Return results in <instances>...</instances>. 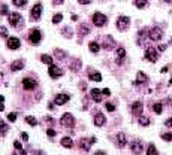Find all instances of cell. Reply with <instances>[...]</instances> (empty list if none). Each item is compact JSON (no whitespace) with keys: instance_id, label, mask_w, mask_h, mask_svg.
<instances>
[{"instance_id":"obj_18","label":"cell","mask_w":172,"mask_h":155,"mask_svg":"<svg viewBox=\"0 0 172 155\" xmlns=\"http://www.w3.org/2000/svg\"><path fill=\"white\" fill-rule=\"evenodd\" d=\"M105 122H106V118L102 113H96V116H94V125L96 127H102Z\"/></svg>"},{"instance_id":"obj_39","label":"cell","mask_w":172,"mask_h":155,"mask_svg":"<svg viewBox=\"0 0 172 155\" xmlns=\"http://www.w3.org/2000/svg\"><path fill=\"white\" fill-rule=\"evenodd\" d=\"M55 57H57L58 60H63V58H64V52H63L61 49H55Z\"/></svg>"},{"instance_id":"obj_22","label":"cell","mask_w":172,"mask_h":155,"mask_svg":"<svg viewBox=\"0 0 172 155\" xmlns=\"http://www.w3.org/2000/svg\"><path fill=\"white\" fill-rule=\"evenodd\" d=\"M147 36H150L148 30H147V29H142V30L139 32V35H138V45H142V42H144V39H145Z\"/></svg>"},{"instance_id":"obj_33","label":"cell","mask_w":172,"mask_h":155,"mask_svg":"<svg viewBox=\"0 0 172 155\" xmlns=\"http://www.w3.org/2000/svg\"><path fill=\"white\" fill-rule=\"evenodd\" d=\"M90 33V26L89 24H81V35Z\"/></svg>"},{"instance_id":"obj_19","label":"cell","mask_w":172,"mask_h":155,"mask_svg":"<svg viewBox=\"0 0 172 155\" xmlns=\"http://www.w3.org/2000/svg\"><path fill=\"white\" fill-rule=\"evenodd\" d=\"M89 78H90L92 81H94V82H100V81H102L100 72H94V70H90V72H89Z\"/></svg>"},{"instance_id":"obj_11","label":"cell","mask_w":172,"mask_h":155,"mask_svg":"<svg viewBox=\"0 0 172 155\" xmlns=\"http://www.w3.org/2000/svg\"><path fill=\"white\" fill-rule=\"evenodd\" d=\"M162 36H163V33H162V30L159 29V27H154V29H151L150 30V39L151 40H156V42H159L160 39H162Z\"/></svg>"},{"instance_id":"obj_49","label":"cell","mask_w":172,"mask_h":155,"mask_svg":"<svg viewBox=\"0 0 172 155\" xmlns=\"http://www.w3.org/2000/svg\"><path fill=\"white\" fill-rule=\"evenodd\" d=\"M61 3H64L63 0H52V5H61Z\"/></svg>"},{"instance_id":"obj_50","label":"cell","mask_w":172,"mask_h":155,"mask_svg":"<svg viewBox=\"0 0 172 155\" xmlns=\"http://www.w3.org/2000/svg\"><path fill=\"white\" fill-rule=\"evenodd\" d=\"M90 0H79V5H89Z\"/></svg>"},{"instance_id":"obj_17","label":"cell","mask_w":172,"mask_h":155,"mask_svg":"<svg viewBox=\"0 0 172 155\" xmlns=\"http://www.w3.org/2000/svg\"><path fill=\"white\" fill-rule=\"evenodd\" d=\"M69 98H70V97H69L67 94H58V95L55 97V100H54V101H55V104L61 106V104L67 103V101H69Z\"/></svg>"},{"instance_id":"obj_38","label":"cell","mask_w":172,"mask_h":155,"mask_svg":"<svg viewBox=\"0 0 172 155\" xmlns=\"http://www.w3.org/2000/svg\"><path fill=\"white\" fill-rule=\"evenodd\" d=\"M0 36H3V37H8V29L5 26L0 27Z\"/></svg>"},{"instance_id":"obj_28","label":"cell","mask_w":172,"mask_h":155,"mask_svg":"<svg viewBox=\"0 0 172 155\" xmlns=\"http://www.w3.org/2000/svg\"><path fill=\"white\" fill-rule=\"evenodd\" d=\"M41 61L45 63V64H48V66H52V58H51L49 55H47V54L41 57Z\"/></svg>"},{"instance_id":"obj_3","label":"cell","mask_w":172,"mask_h":155,"mask_svg":"<svg viewBox=\"0 0 172 155\" xmlns=\"http://www.w3.org/2000/svg\"><path fill=\"white\" fill-rule=\"evenodd\" d=\"M129 26H130V18L129 17H118V20H117V29L120 32L127 30Z\"/></svg>"},{"instance_id":"obj_5","label":"cell","mask_w":172,"mask_h":155,"mask_svg":"<svg viewBox=\"0 0 172 155\" xmlns=\"http://www.w3.org/2000/svg\"><path fill=\"white\" fill-rule=\"evenodd\" d=\"M145 58H147L148 61H151V63H156V61H157V58H159L157 49H154V48L148 46V48L145 49Z\"/></svg>"},{"instance_id":"obj_47","label":"cell","mask_w":172,"mask_h":155,"mask_svg":"<svg viewBox=\"0 0 172 155\" xmlns=\"http://www.w3.org/2000/svg\"><path fill=\"white\" fill-rule=\"evenodd\" d=\"M165 125H166V127H172V118H169V119H166V122H165Z\"/></svg>"},{"instance_id":"obj_16","label":"cell","mask_w":172,"mask_h":155,"mask_svg":"<svg viewBox=\"0 0 172 155\" xmlns=\"http://www.w3.org/2000/svg\"><path fill=\"white\" fill-rule=\"evenodd\" d=\"M148 81V76L144 73V72H138L136 75V81L133 82V85H141V84H145Z\"/></svg>"},{"instance_id":"obj_4","label":"cell","mask_w":172,"mask_h":155,"mask_svg":"<svg viewBox=\"0 0 172 155\" xmlns=\"http://www.w3.org/2000/svg\"><path fill=\"white\" fill-rule=\"evenodd\" d=\"M36 87H38V82L33 78H24L23 79V88L26 91H33V90H36Z\"/></svg>"},{"instance_id":"obj_30","label":"cell","mask_w":172,"mask_h":155,"mask_svg":"<svg viewBox=\"0 0 172 155\" xmlns=\"http://www.w3.org/2000/svg\"><path fill=\"white\" fill-rule=\"evenodd\" d=\"M133 5L136 6V8H139V9H142V8H145L148 3L147 2H144V0H135V2H133Z\"/></svg>"},{"instance_id":"obj_12","label":"cell","mask_w":172,"mask_h":155,"mask_svg":"<svg viewBox=\"0 0 172 155\" xmlns=\"http://www.w3.org/2000/svg\"><path fill=\"white\" fill-rule=\"evenodd\" d=\"M124 57H126V49H124L123 46H120V48L117 49V57H115V63H117L118 66H121V64L124 63Z\"/></svg>"},{"instance_id":"obj_15","label":"cell","mask_w":172,"mask_h":155,"mask_svg":"<svg viewBox=\"0 0 172 155\" xmlns=\"http://www.w3.org/2000/svg\"><path fill=\"white\" fill-rule=\"evenodd\" d=\"M6 45H8V48H9V49H18V48L21 46V42H20V39H18V37H9Z\"/></svg>"},{"instance_id":"obj_25","label":"cell","mask_w":172,"mask_h":155,"mask_svg":"<svg viewBox=\"0 0 172 155\" xmlns=\"http://www.w3.org/2000/svg\"><path fill=\"white\" fill-rule=\"evenodd\" d=\"M60 143H61L64 148H72V146H73V142H72V139H70V137H63Z\"/></svg>"},{"instance_id":"obj_56","label":"cell","mask_w":172,"mask_h":155,"mask_svg":"<svg viewBox=\"0 0 172 155\" xmlns=\"http://www.w3.org/2000/svg\"><path fill=\"white\" fill-rule=\"evenodd\" d=\"M14 155H15V154H14Z\"/></svg>"},{"instance_id":"obj_13","label":"cell","mask_w":172,"mask_h":155,"mask_svg":"<svg viewBox=\"0 0 172 155\" xmlns=\"http://www.w3.org/2000/svg\"><path fill=\"white\" fill-rule=\"evenodd\" d=\"M132 113L135 115V116H141L142 115V103L139 101V100H136L133 104H132Z\"/></svg>"},{"instance_id":"obj_37","label":"cell","mask_w":172,"mask_h":155,"mask_svg":"<svg viewBox=\"0 0 172 155\" xmlns=\"http://www.w3.org/2000/svg\"><path fill=\"white\" fill-rule=\"evenodd\" d=\"M162 139H163L165 142H172V133H165V134L162 136Z\"/></svg>"},{"instance_id":"obj_24","label":"cell","mask_w":172,"mask_h":155,"mask_svg":"<svg viewBox=\"0 0 172 155\" xmlns=\"http://www.w3.org/2000/svg\"><path fill=\"white\" fill-rule=\"evenodd\" d=\"M89 48H90V51H92L93 54H97V52L100 51V45H99L97 42H94V40L89 43Z\"/></svg>"},{"instance_id":"obj_1","label":"cell","mask_w":172,"mask_h":155,"mask_svg":"<svg viewBox=\"0 0 172 155\" xmlns=\"http://www.w3.org/2000/svg\"><path fill=\"white\" fill-rule=\"evenodd\" d=\"M106 23H108V18H106L103 14L96 12V14L93 15V24H94L96 27H103V26H106Z\"/></svg>"},{"instance_id":"obj_31","label":"cell","mask_w":172,"mask_h":155,"mask_svg":"<svg viewBox=\"0 0 172 155\" xmlns=\"http://www.w3.org/2000/svg\"><path fill=\"white\" fill-rule=\"evenodd\" d=\"M153 110L156 112V113H162V110H163V106H162V103H154L153 104Z\"/></svg>"},{"instance_id":"obj_42","label":"cell","mask_w":172,"mask_h":155,"mask_svg":"<svg viewBox=\"0 0 172 155\" xmlns=\"http://www.w3.org/2000/svg\"><path fill=\"white\" fill-rule=\"evenodd\" d=\"M70 69L72 70H79V61H73L72 66H70Z\"/></svg>"},{"instance_id":"obj_51","label":"cell","mask_w":172,"mask_h":155,"mask_svg":"<svg viewBox=\"0 0 172 155\" xmlns=\"http://www.w3.org/2000/svg\"><path fill=\"white\" fill-rule=\"evenodd\" d=\"M94 155H106V154H105V152H103V151H97V152H96V154H94Z\"/></svg>"},{"instance_id":"obj_45","label":"cell","mask_w":172,"mask_h":155,"mask_svg":"<svg viewBox=\"0 0 172 155\" xmlns=\"http://www.w3.org/2000/svg\"><path fill=\"white\" fill-rule=\"evenodd\" d=\"M47 134H48L49 137H54V136H55V130H52V128H48V130H47Z\"/></svg>"},{"instance_id":"obj_34","label":"cell","mask_w":172,"mask_h":155,"mask_svg":"<svg viewBox=\"0 0 172 155\" xmlns=\"http://www.w3.org/2000/svg\"><path fill=\"white\" fill-rule=\"evenodd\" d=\"M14 146H15V149L21 151V155H26V151L23 149V146H21V143H20L18 140H15V142H14Z\"/></svg>"},{"instance_id":"obj_10","label":"cell","mask_w":172,"mask_h":155,"mask_svg":"<svg viewBox=\"0 0 172 155\" xmlns=\"http://www.w3.org/2000/svg\"><path fill=\"white\" fill-rule=\"evenodd\" d=\"M9 24H11L12 27L20 26V24H21V15H20L18 12H12V14H9Z\"/></svg>"},{"instance_id":"obj_55","label":"cell","mask_w":172,"mask_h":155,"mask_svg":"<svg viewBox=\"0 0 172 155\" xmlns=\"http://www.w3.org/2000/svg\"><path fill=\"white\" fill-rule=\"evenodd\" d=\"M169 85H172V78H171V79H169Z\"/></svg>"},{"instance_id":"obj_46","label":"cell","mask_w":172,"mask_h":155,"mask_svg":"<svg viewBox=\"0 0 172 155\" xmlns=\"http://www.w3.org/2000/svg\"><path fill=\"white\" fill-rule=\"evenodd\" d=\"M21 139H23L24 142H27V140H29V134H27V133H21Z\"/></svg>"},{"instance_id":"obj_36","label":"cell","mask_w":172,"mask_h":155,"mask_svg":"<svg viewBox=\"0 0 172 155\" xmlns=\"http://www.w3.org/2000/svg\"><path fill=\"white\" fill-rule=\"evenodd\" d=\"M61 35H63V36H66V37H72V29H69V27L63 29Z\"/></svg>"},{"instance_id":"obj_23","label":"cell","mask_w":172,"mask_h":155,"mask_svg":"<svg viewBox=\"0 0 172 155\" xmlns=\"http://www.w3.org/2000/svg\"><path fill=\"white\" fill-rule=\"evenodd\" d=\"M23 67H24V61H23V60H17V61H14V63H12V66H11V69H12L14 72L21 70Z\"/></svg>"},{"instance_id":"obj_27","label":"cell","mask_w":172,"mask_h":155,"mask_svg":"<svg viewBox=\"0 0 172 155\" xmlns=\"http://www.w3.org/2000/svg\"><path fill=\"white\" fill-rule=\"evenodd\" d=\"M8 130H9L8 124H6L5 121L0 119V133H2V134H6V133H8Z\"/></svg>"},{"instance_id":"obj_20","label":"cell","mask_w":172,"mask_h":155,"mask_svg":"<svg viewBox=\"0 0 172 155\" xmlns=\"http://www.w3.org/2000/svg\"><path fill=\"white\" fill-rule=\"evenodd\" d=\"M92 97H93L94 101L100 103V101H102V91L97 90V88H93V90H92Z\"/></svg>"},{"instance_id":"obj_44","label":"cell","mask_w":172,"mask_h":155,"mask_svg":"<svg viewBox=\"0 0 172 155\" xmlns=\"http://www.w3.org/2000/svg\"><path fill=\"white\" fill-rule=\"evenodd\" d=\"M8 119H9L11 122H14V121L17 119V113H14V112H12V113H9V115H8Z\"/></svg>"},{"instance_id":"obj_2","label":"cell","mask_w":172,"mask_h":155,"mask_svg":"<svg viewBox=\"0 0 172 155\" xmlns=\"http://www.w3.org/2000/svg\"><path fill=\"white\" fill-rule=\"evenodd\" d=\"M60 124H61L63 127L72 128V127L75 125V118H73V115H72V113H64V115L61 116V119H60Z\"/></svg>"},{"instance_id":"obj_7","label":"cell","mask_w":172,"mask_h":155,"mask_svg":"<svg viewBox=\"0 0 172 155\" xmlns=\"http://www.w3.org/2000/svg\"><path fill=\"white\" fill-rule=\"evenodd\" d=\"M48 73H49V76L52 78V79H57V78H60L64 72H63V69H60V67H57V66H49V69H48Z\"/></svg>"},{"instance_id":"obj_43","label":"cell","mask_w":172,"mask_h":155,"mask_svg":"<svg viewBox=\"0 0 172 155\" xmlns=\"http://www.w3.org/2000/svg\"><path fill=\"white\" fill-rule=\"evenodd\" d=\"M9 11H8V6L6 5H2V9H0V14H2V15H6Z\"/></svg>"},{"instance_id":"obj_9","label":"cell","mask_w":172,"mask_h":155,"mask_svg":"<svg viewBox=\"0 0 172 155\" xmlns=\"http://www.w3.org/2000/svg\"><path fill=\"white\" fill-rule=\"evenodd\" d=\"M41 14H42V3H36V5L32 8L30 15H32V18L36 21V20H39V18H41Z\"/></svg>"},{"instance_id":"obj_35","label":"cell","mask_w":172,"mask_h":155,"mask_svg":"<svg viewBox=\"0 0 172 155\" xmlns=\"http://www.w3.org/2000/svg\"><path fill=\"white\" fill-rule=\"evenodd\" d=\"M61 20H63V15H61V14H55V15L52 17V23H54V24H58Z\"/></svg>"},{"instance_id":"obj_54","label":"cell","mask_w":172,"mask_h":155,"mask_svg":"<svg viewBox=\"0 0 172 155\" xmlns=\"http://www.w3.org/2000/svg\"><path fill=\"white\" fill-rule=\"evenodd\" d=\"M3 101H5V97H3V95H0V103H3Z\"/></svg>"},{"instance_id":"obj_21","label":"cell","mask_w":172,"mask_h":155,"mask_svg":"<svg viewBox=\"0 0 172 155\" xmlns=\"http://www.w3.org/2000/svg\"><path fill=\"white\" fill-rule=\"evenodd\" d=\"M126 142H127L126 134H124V133H118V134H117V143H118V146H120V148H124V146H126Z\"/></svg>"},{"instance_id":"obj_52","label":"cell","mask_w":172,"mask_h":155,"mask_svg":"<svg viewBox=\"0 0 172 155\" xmlns=\"http://www.w3.org/2000/svg\"><path fill=\"white\" fill-rule=\"evenodd\" d=\"M159 49H160V51H165V49H166V45H160Z\"/></svg>"},{"instance_id":"obj_26","label":"cell","mask_w":172,"mask_h":155,"mask_svg":"<svg viewBox=\"0 0 172 155\" xmlns=\"http://www.w3.org/2000/svg\"><path fill=\"white\" fill-rule=\"evenodd\" d=\"M138 121H139V125H142V127L150 125V119H148L147 116H144V115H141V116L138 118Z\"/></svg>"},{"instance_id":"obj_48","label":"cell","mask_w":172,"mask_h":155,"mask_svg":"<svg viewBox=\"0 0 172 155\" xmlns=\"http://www.w3.org/2000/svg\"><path fill=\"white\" fill-rule=\"evenodd\" d=\"M102 94H103V95H109V94H111V91H109L108 88H105V90H102Z\"/></svg>"},{"instance_id":"obj_6","label":"cell","mask_w":172,"mask_h":155,"mask_svg":"<svg viewBox=\"0 0 172 155\" xmlns=\"http://www.w3.org/2000/svg\"><path fill=\"white\" fill-rule=\"evenodd\" d=\"M29 39H30V42H32L33 45H38V43L41 42V39H42L41 30H39V29H33L32 33H30V36H29Z\"/></svg>"},{"instance_id":"obj_14","label":"cell","mask_w":172,"mask_h":155,"mask_svg":"<svg viewBox=\"0 0 172 155\" xmlns=\"http://www.w3.org/2000/svg\"><path fill=\"white\" fill-rule=\"evenodd\" d=\"M130 149H132V152L133 154H136V155H139V154H142V143L139 142V140H133L132 143H130Z\"/></svg>"},{"instance_id":"obj_29","label":"cell","mask_w":172,"mask_h":155,"mask_svg":"<svg viewBox=\"0 0 172 155\" xmlns=\"http://www.w3.org/2000/svg\"><path fill=\"white\" fill-rule=\"evenodd\" d=\"M26 122L30 124L32 127H36V125H38V121H36L35 116H26Z\"/></svg>"},{"instance_id":"obj_40","label":"cell","mask_w":172,"mask_h":155,"mask_svg":"<svg viewBox=\"0 0 172 155\" xmlns=\"http://www.w3.org/2000/svg\"><path fill=\"white\" fill-rule=\"evenodd\" d=\"M14 5L15 6H26L27 2H26V0H14Z\"/></svg>"},{"instance_id":"obj_53","label":"cell","mask_w":172,"mask_h":155,"mask_svg":"<svg viewBox=\"0 0 172 155\" xmlns=\"http://www.w3.org/2000/svg\"><path fill=\"white\" fill-rule=\"evenodd\" d=\"M3 109H5V106H3V103H0V112H2Z\"/></svg>"},{"instance_id":"obj_41","label":"cell","mask_w":172,"mask_h":155,"mask_svg":"<svg viewBox=\"0 0 172 155\" xmlns=\"http://www.w3.org/2000/svg\"><path fill=\"white\" fill-rule=\"evenodd\" d=\"M105 106H106V110H109V112H114V110H115V106H114L112 103H109V101H108Z\"/></svg>"},{"instance_id":"obj_32","label":"cell","mask_w":172,"mask_h":155,"mask_svg":"<svg viewBox=\"0 0 172 155\" xmlns=\"http://www.w3.org/2000/svg\"><path fill=\"white\" fill-rule=\"evenodd\" d=\"M147 155H159V152H157V149H156V146H154V145H150V146H148Z\"/></svg>"},{"instance_id":"obj_8","label":"cell","mask_w":172,"mask_h":155,"mask_svg":"<svg viewBox=\"0 0 172 155\" xmlns=\"http://www.w3.org/2000/svg\"><path fill=\"white\" fill-rule=\"evenodd\" d=\"M94 142H96L94 137H92L90 140H89V139H81V140H79V148H81L82 151H90V146H92Z\"/></svg>"}]
</instances>
